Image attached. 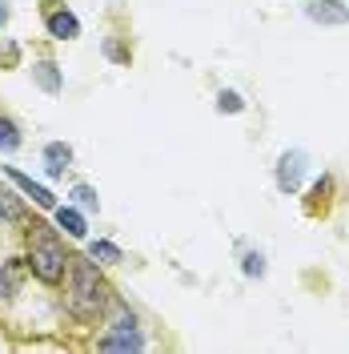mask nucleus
I'll return each instance as SVG.
<instances>
[{"mask_svg":"<svg viewBox=\"0 0 349 354\" xmlns=\"http://www.w3.org/2000/svg\"><path fill=\"white\" fill-rule=\"evenodd\" d=\"M217 109L221 113H241L245 109V101H241V93H233V88H221L217 93Z\"/></svg>","mask_w":349,"mask_h":354,"instance_id":"obj_14","label":"nucleus"},{"mask_svg":"<svg viewBox=\"0 0 349 354\" xmlns=\"http://www.w3.org/2000/svg\"><path fill=\"white\" fill-rule=\"evenodd\" d=\"M0 221H4V209H0Z\"/></svg>","mask_w":349,"mask_h":354,"instance_id":"obj_19","label":"nucleus"},{"mask_svg":"<svg viewBox=\"0 0 349 354\" xmlns=\"http://www.w3.org/2000/svg\"><path fill=\"white\" fill-rule=\"evenodd\" d=\"M44 28H48V37H52V41H77V37H81V21L68 12L65 4L44 12Z\"/></svg>","mask_w":349,"mask_h":354,"instance_id":"obj_5","label":"nucleus"},{"mask_svg":"<svg viewBox=\"0 0 349 354\" xmlns=\"http://www.w3.org/2000/svg\"><path fill=\"white\" fill-rule=\"evenodd\" d=\"M301 177H306V153L301 149H293V153H285L277 161V189L281 194H293L301 185Z\"/></svg>","mask_w":349,"mask_h":354,"instance_id":"obj_6","label":"nucleus"},{"mask_svg":"<svg viewBox=\"0 0 349 354\" xmlns=\"http://www.w3.org/2000/svg\"><path fill=\"white\" fill-rule=\"evenodd\" d=\"M68 198L77 201V205H85V209H97V189H92V185H72Z\"/></svg>","mask_w":349,"mask_h":354,"instance_id":"obj_15","label":"nucleus"},{"mask_svg":"<svg viewBox=\"0 0 349 354\" xmlns=\"http://www.w3.org/2000/svg\"><path fill=\"white\" fill-rule=\"evenodd\" d=\"M68 161H72V149L65 141H48L44 145V169H48V177H61L68 169Z\"/></svg>","mask_w":349,"mask_h":354,"instance_id":"obj_9","label":"nucleus"},{"mask_svg":"<svg viewBox=\"0 0 349 354\" xmlns=\"http://www.w3.org/2000/svg\"><path fill=\"white\" fill-rule=\"evenodd\" d=\"M24 266L44 286H57L65 278L68 254L61 245V238H57V230H48L44 221H32V230H28V258H24Z\"/></svg>","mask_w":349,"mask_h":354,"instance_id":"obj_2","label":"nucleus"},{"mask_svg":"<svg viewBox=\"0 0 349 354\" xmlns=\"http://www.w3.org/2000/svg\"><path fill=\"white\" fill-rule=\"evenodd\" d=\"M57 225H61V230H65L68 238H85V234H88L85 218H81V214H77V209H72V205H61V209H57Z\"/></svg>","mask_w":349,"mask_h":354,"instance_id":"obj_10","label":"nucleus"},{"mask_svg":"<svg viewBox=\"0 0 349 354\" xmlns=\"http://www.w3.org/2000/svg\"><path fill=\"white\" fill-rule=\"evenodd\" d=\"M105 53H109L112 61H129V53H125V48H121V44H112V41H109V48H105Z\"/></svg>","mask_w":349,"mask_h":354,"instance_id":"obj_17","label":"nucleus"},{"mask_svg":"<svg viewBox=\"0 0 349 354\" xmlns=\"http://www.w3.org/2000/svg\"><path fill=\"white\" fill-rule=\"evenodd\" d=\"M4 177H8V181H12V185L21 189L24 198H32V201H37L41 209H57V194H52V189H44L41 181H32L28 174H21V169H12V165H4Z\"/></svg>","mask_w":349,"mask_h":354,"instance_id":"obj_4","label":"nucleus"},{"mask_svg":"<svg viewBox=\"0 0 349 354\" xmlns=\"http://www.w3.org/2000/svg\"><path fill=\"white\" fill-rule=\"evenodd\" d=\"M4 24H8V4L0 0V28H4Z\"/></svg>","mask_w":349,"mask_h":354,"instance_id":"obj_18","label":"nucleus"},{"mask_svg":"<svg viewBox=\"0 0 349 354\" xmlns=\"http://www.w3.org/2000/svg\"><path fill=\"white\" fill-rule=\"evenodd\" d=\"M101 351H145V334L137 330V318L132 310H125L117 298H112V318H109V330L101 334L97 342Z\"/></svg>","mask_w":349,"mask_h":354,"instance_id":"obj_3","label":"nucleus"},{"mask_svg":"<svg viewBox=\"0 0 349 354\" xmlns=\"http://www.w3.org/2000/svg\"><path fill=\"white\" fill-rule=\"evenodd\" d=\"M32 77L41 81L44 93H61V88H65V81H61V73H57L52 61H37V65H32Z\"/></svg>","mask_w":349,"mask_h":354,"instance_id":"obj_11","label":"nucleus"},{"mask_svg":"<svg viewBox=\"0 0 349 354\" xmlns=\"http://www.w3.org/2000/svg\"><path fill=\"white\" fill-rule=\"evenodd\" d=\"M0 149H4V153L21 149V129H17L12 117H0Z\"/></svg>","mask_w":349,"mask_h":354,"instance_id":"obj_13","label":"nucleus"},{"mask_svg":"<svg viewBox=\"0 0 349 354\" xmlns=\"http://www.w3.org/2000/svg\"><path fill=\"white\" fill-rule=\"evenodd\" d=\"M21 282H24V262H21V258L0 262V306H4V302H12V298L21 294Z\"/></svg>","mask_w":349,"mask_h":354,"instance_id":"obj_8","label":"nucleus"},{"mask_svg":"<svg viewBox=\"0 0 349 354\" xmlns=\"http://www.w3.org/2000/svg\"><path fill=\"white\" fill-rule=\"evenodd\" d=\"M88 258H92L97 266H117V262H125L121 245H112V242H92V245H88Z\"/></svg>","mask_w":349,"mask_h":354,"instance_id":"obj_12","label":"nucleus"},{"mask_svg":"<svg viewBox=\"0 0 349 354\" xmlns=\"http://www.w3.org/2000/svg\"><path fill=\"white\" fill-rule=\"evenodd\" d=\"M65 306L81 318V322H92V318H101L105 306H109V282L101 278V266L92 262V258H72L68 254V266H65Z\"/></svg>","mask_w":349,"mask_h":354,"instance_id":"obj_1","label":"nucleus"},{"mask_svg":"<svg viewBox=\"0 0 349 354\" xmlns=\"http://www.w3.org/2000/svg\"><path fill=\"white\" fill-rule=\"evenodd\" d=\"M249 278H265V258L261 254H245V266H241Z\"/></svg>","mask_w":349,"mask_h":354,"instance_id":"obj_16","label":"nucleus"},{"mask_svg":"<svg viewBox=\"0 0 349 354\" xmlns=\"http://www.w3.org/2000/svg\"><path fill=\"white\" fill-rule=\"evenodd\" d=\"M306 17L317 24H349V8L341 0H313L306 4Z\"/></svg>","mask_w":349,"mask_h":354,"instance_id":"obj_7","label":"nucleus"}]
</instances>
